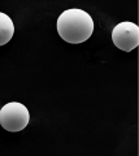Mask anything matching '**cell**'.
<instances>
[{
    "label": "cell",
    "mask_w": 139,
    "mask_h": 156,
    "mask_svg": "<svg viewBox=\"0 0 139 156\" xmlns=\"http://www.w3.org/2000/svg\"><path fill=\"white\" fill-rule=\"evenodd\" d=\"M57 31L63 41L79 44L94 33V20L83 9H66L57 18Z\"/></svg>",
    "instance_id": "obj_1"
},
{
    "label": "cell",
    "mask_w": 139,
    "mask_h": 156,
    "mask_svg": "<svg viewBox=\"0 0 139 156\" xmlns=\"http://www.w3.org/2000/svg\"><path fill=\"white\" fill-rule=\"evenodd\" d=\"M112 41L121 51L130 52L139 46V26L134 22H121L112 30Z\"/></svg>",
    "instance_id": "obj_3"
},
{
    "label": "cell",
    "mask_w": 139,
    "mask_h": 156,
    "mask_svg": "<svg viewBox=\"0 0 139 156\" xmlns=\"http://www.w3.org/2000/svg\"><path fill=\"white\" fill-rule=\"evenodd\" d=\"M30 121V113L22 103L18 101H11L0 109V125L7 131L17 133L21 131L29 125Z\"/></svg>",
    "instance_id": "obj_2"
},
{
    "label": "cell",
    "mask_w": 139,
    "mask_h": 156,
    "mask_svg": "<svg viewBox=\"0 0 139 156\" xmlns=\"http://www.w3.org/2000/svg\"><path fill=\"white\" fill-rule=\"evenodd\" d=\"M14 25L8 14L0 12V47L7 44L13 38Z\"/></svg>",
    "instance_id": "obj_4"
}]
</instances>
